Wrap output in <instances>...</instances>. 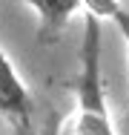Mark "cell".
Returning a JSON list of instances; mask_svg holds the SVG:
<instances>
[{
    "instance_id": "1",
    "label": "cell",
    "mask_w": 129,
    "mask_h": 135,
    "mask_svg": "<svg viewBox=\"0 0 129 135\" xmlns=\"http://www.w3.org/2000/svg\"><path fill=\"white\" fill-rule=\"evenodd\" d=\"M72 135H118L103 92L101 72V17L86 15L83 20V43H80V75H77V101Z\"/></svg>"
},
{
    "instance_id": "2",
    "label": "cell",
    "mask_w": 129,
    "mask_h": 135,
    "mask_svg": "<svg viewBox=\"0 0 129 135\" xmlns=\"http://www.w3.org/2000/svg\"><path fill=\"white\" fill-rule=\"evenodd\" d=\"M0 112L14 127L32 124V98L3 46H0Z\"/></svg>"
},
{
    "instance_id": "3",
    "label": "cell",
    "mask_w": 129,
    "mask_h": 135,
    "mask_svg": "<svg viewBox=\"0 0 129 135\" xmlns=\"http://www.w3.org/2000/svg\"><path fill=\"white\" fill-rule=\"evenodd\" d=\"M26 6L37 15V37L40 43H54L60 32L72 20L83 0H23Z\"/></svg>"
},
{
    "instance_id": "4",
    "label": "cell",
    "mask_w": 129,
    "mask_h": 135,
    "mask_svg": "<svg viewBox=\"0 0 129 135\" xmlns=\"http://www.w3.org/2000/svg\"><path fill=\"white\" fill-rule=\"evenodd\" d=\"M83 9L89 12V15H95V17H115V12L121 9V0H83Z\"/></svg>"
},
{
    "instance_id": "5",
    "label": "cell",
    "mask_w": 129,
    "mask_h": 135,
    "mask_svg": "<svg viewBox=\"0 0 129 135\" xmlns=\"http://www.w3.org/2000/svg\"><path fill=\"white\" fill-rule=\"evenodd\" d=\"M112 20H115V26L121 29V35H123V40H126V49H129V12L121 6V9L115 12V17H112Z\"/></svg>"
},
{
    "instance_id": "6",
    "label": "cell",
    "mask_w": 129,
    "mask_h": 135,
    "mask_svg": "<svg viewBox=\"0 0 129 135\" xmlns=\"http://www.w3.org/2000/svg\"><path fill=\"white\" fill-rule=\"evenodd\" d=\"M118 135H129V107L121 115V124H118Z\"/></svg>"
},
{
    "instance_id": "7",
    "label": "cell",
    "mask_w": 129,
    "mask_h": 135,
    "mask_svg": "<svg viewBox=\"0 0 129 135\" xmlns=\"http://www.w3.org/2000/svg\"><path fill=\"white\" fill-rule=\"evenodd\" d=\"M17 129V135H34L32 132V124H23V127H14Z\"/></svg>"
}]
</instances>
